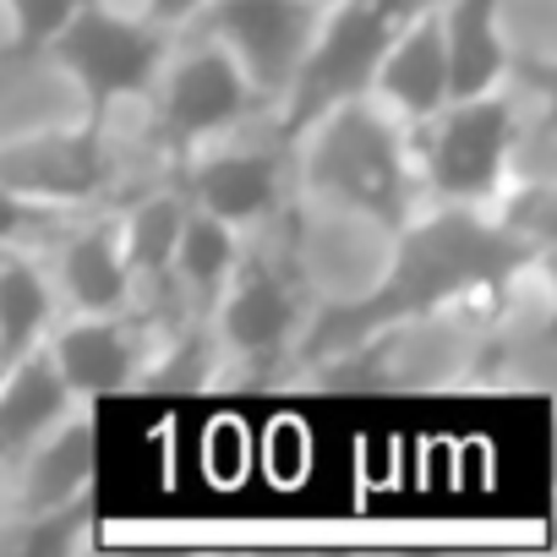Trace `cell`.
Returning a JSON list of instances; mask_svg holds the SVG:
<instances>
[{"instance_id": "cell-9", "label": "cell", "mask_w": 557, "mask_h": 557, "mask_svg": "<svg viewBox=\"0 0 557 557\" xmlns=\"http://www.w3.org/2000/svg\"><path fill=\"white\" fill-rule=\"evenodd\" d=\"M148 350H153V329L143 318H132L126 307L121 312H61L45 334L50 367L83 405L137 388Z\"/></svg>"}, {"instance_id": "cell-3", "label": "cell", "mask_w": 557, "mask_h": 557, "mask_svg": "<svg viewBox=\"0 0 557 557\" xmlns=\"http://www.w3.org/2000/svg\"><path fill=\"white\" fill-rule=\"evenodd\" d=\"M530 94H552V83L503 77L481 94L448 99L432 121L416 126V175L421 202L443 208H486L508 181V148Z\"/></svg>"}, {"instance_id": "cell-4", "label": "cell", "mask_w": 557, "mask_h": 557, "mask_svg": "<svg viewBox=\"0 0 557 557\" xmlns=\"http://www.w3.org/2000/svg\"><path fill=\"white\" fill-rule=\"evenodd\" d=\"M175 186L186 191V202L251 235L296 208V132L273 110H257L224 137L202 143L191 159H181Z\"/></svg>"}, {"instance_id": "cell-16", "label": "cell", "mask_w": 557, "mask_h": 557, "mask_svg": "<svg viewBox=\"0 0 557 557\" xmlns=\"http://www.w3.org/2000/svg\"><path fill=\"white\" fill-rule=\"evenodd\" d=\"M66 213H50V208H34V202H23V197H12L7 186H0V240L7 246H23V251H34L55 224H61Z\"/></svg>"}, {"instance_id": "cell-1", "label": "cell", "mask_w": 557, "mask_h": 557, "mask_svg": "<svg viewBox=\"0 0 557 557\" xmlns=\"http://www.w3.org/2000/svg\"><path fill=\"white\" fill-rule=\"evenodd\" d=\"M296 202L301 213L356 219L394 235L421 213L416 126L383 110L372 94H345L296 126Z\"/></svg>"}, {"instance_id": "cell-2", "label": "cell", "mask_w": 557, "mask_h": 557, "mask_svg": "<svg viewBox=\"0 0 557 557\" xmlns=\"http://www.w3.org/2000/svg\"><path fill=\"white\" fill-rule=\"evenodd\" d=\"M318 285L301 257V202L251 235H240V257L208 312L219 345V383H296V350L312 323Z\"/></svg>"}, {"instance_id": "cell-6", "label": "cell", "mask_w": 557, "mask_h": 557, "mask_svg": "<svg viewBox=\"0 0 557 557\" xmlns=\"http://www.w3.org/2000/svg\"><path fill=\"white\" fill-rule=\"evenodd\" d=\"M164 50H170V28L126 17L104 0H77V12L45 39L39 66L66 77L83 115H104L121 104H148Z\"/></svg>"}, {"instance_id": "cell-17", "label": "cell", "mask_w": 557, "mask_h": 557, "mask_svg": "<svg viewBox=\"0 0 557 557\" xmlns=\"http://www.w3.org/2000/svg\"><path fill=\"white\" fill-rule=\"evenodd\" d=\"M104 7H115V12H126V17H143V23H159V28H186L191 17H197V7L202 0H104Z\"/></svg>"}, {"instance_id": "cell-14", "label": "cell", "mask_w": 557, "mask_h": 557, "mask_svg": "<svg viewBox=\"0 0 557 557\" xmlns=\"http://www.w3.org/2000/svg\"><path fill=\"white\" fill-rule=\"evenodd\" d=\"M83 399L61 383V372L50 367L45 345L28 350L23 361H12L0 372V454L28 448L39 432H50L61 416H72Z\"/></svg>"}, {"instance_id": "cell-19", "label": "cell", "mask_w": 557, "mask_h": 557, "mask_svg": "<svg viewBox=\"0 0 557 557\" xmlns=\"http://www.w3.org/2000/svg\"><path fill=\"white\" fill-rule=\"evenodd\" d=\"M323 7H334V0H323Z\"/></svg>"}, {"instance_id": "cell-7", "label": "cell", "mask_w": 557, "mask_h": 557, "mask_svg": "<svg viewBox=\"0 0 557 557\" xmlns=\"http://www.w3.org/2000/svg\"><path fill=\"white\" fill-rule=\"evenodd\" d=\"M426 7H437V0H334L318 23V39H312L285 104L273 115L296 132L323 104H334L345 94H367V83H372L383 50L394 45V34L410 17H421Z\"/></svg>"}, {"instance_id": "cell-8", "label": "cell", "mask_w": 557, "mask_h": 557, "mask_svg": "<svg viewBox=\"0 0 557 557\" xmlns=\"http://www.w3.org/2000/svg\"><path fill=\"white\" fill-rule=\"evenodd\" d=\"M323 0H202L191 28L213 34L246 72L262 110H278L318 39Z\"/></svg>"}, {"instance_id": "cell-5", "label": "cell", "mask_w": 557, "mask_h": 557, "mask_svg": "<svg viewBox=\"0 0 557 557\" xmlns=\"http://www.w3.org/2000/svg\"><path fill=\"white\" fill-rule=\"evenodd\" d=\"M143 110H148V132L175 175L181 159H191L202 143H213L230 126H240L246 115H257L262 99L251 94L235 55L213 34L186 23L170 34V50L159 61V77H153Z\"/></svg>"}, {"instance_id": "cell-10", "label": "cell", "mask_w": 557, "mask_h": 557, "mask_svg": "<svg viewBox=\"0 0 557 557\" xmlns=\"http://www.w3.org/2000/svg\"><path fill=\"white\" fill-rule=\"evenodd\" d=\"M61 312H121L132 296L126 257H121V224L115 208L66 213L39 246H34Z\"/></svg>"}, {"instance_id": "cell-15", "label": "cell", "mask_w": 557, "mask_h": 557, "mask_svg": "<svg viewBox=\"0 0 557 557\" xmlns=\"http://www.w3.org/2000/svg\"><path fill=\"white\" fill-rule=\"evenodd\" d=\"M0 12H7V28H12L7 50L34 61L45 50V39L77 12V0H0Z\"/></svg>"}, {"instance_id": "cell-18", "label": "cell", "mask_w": 557, "mask_h": 557, "mask_svg": "<svg viewBox=\"0 0 557 557\" xmlns=\"http://www.w3.org/2000/svg\"><path fill=\"white\" fill-rule=\"evenodd\" d=\"M12 251H23V246H7V240H0V257H12Z\"/></svg>"}, {"instance_id": "cell-12", "label": "cell", "mask_w": 557, "mask_h": 557, "mask_svg": "<svg viewBox=\"0 0 557 557\" xmlns=\"http://www.w3.org/2000/svg\"><path fill=\"white\" fill-rule=\"evenodd\" d=\"M367 94L394 110L405 126H421L432 121L443 104H448V55H443V23H437V7H426L421 17H410L394 45L383 50Z\"/></svg>"}, {"instance_id": "cell-13", "label": "cell", "mask_w": 557, "mask_h": 557, "mask_svg": "<svg viewBox=\"0 0 557 557\" xmlns=\"http://www.w3.org/2000/svg\"><path fill=\"white\" fill-rule=\"evenodd\" d=\"M240 257V230H230L224 219H213L208 208L186 202V219L175 230V251H170V290L191 318H208L224 278Z\"/></svg>"}, {"instance_id": "cell-11", "label": "cell", "mask_w": 557, "mask_h": 557, "mask_svg": "<svg viewBox=\"0 0 557 557\" xmlns=\"http://www.w3.org/2000/svg\"><path fill=\"white\" fill-rule=\"evenodd\" d=\"M94 492V421L88 405L61 416L28 448L12 454V524Z\"/></svg>"}]
</instances>
